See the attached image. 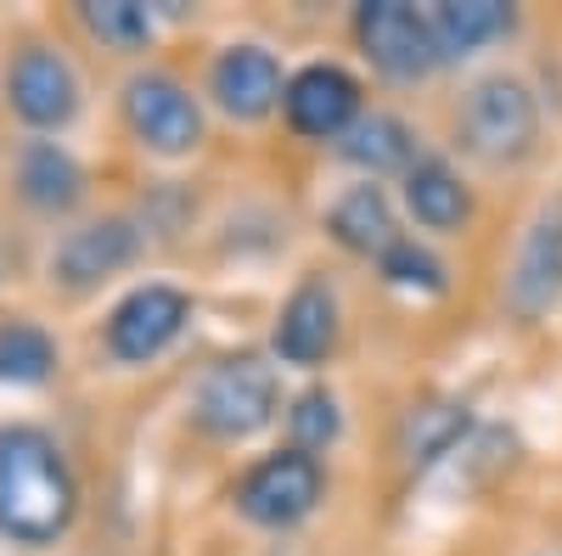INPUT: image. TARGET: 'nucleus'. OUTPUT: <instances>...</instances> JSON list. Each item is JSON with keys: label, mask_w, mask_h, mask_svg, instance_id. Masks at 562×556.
Here are the masks:
<instances>
[{"label": "nucleus", "mask_w": 562, "mask_h": 556, "mask_svg": "<svg viewBox=\"0 0 562 556\" xmlns=\"http://www.w3.org/2000/svg\"><path fill=\"white\" fill-rule=\"evenodd\" d=\"M405 208L416 214L422 230H461L467 214H473V197H467L461 174L445 163V158H422L405 169Z\"/></svg>", "instance_id": "14"}, {"label": "nucleus", "mask_w": 562, "mask_h": 556, "mask_svg": "<svg viewBox=\"0 0 562 556\" xmlns=\"http://www.w3.org/2000/svg\"><path fill=\"white\" fill-rule=\"evenodd\" d=\"M79 518L68 455L40 428H0V540L52 545Z\"/></svg>", "instance_id": "1"}, {"label": "nucleus", "mask_w": 562, "mask_h": 556, "mask_svg": "<svg viewBox=\"0 0 562 556\" xmlns=\"http://www.w3.org/2000/svg\"><path fill=\"white\" fill-rule=\"evenodd\" d=\"M276 410H281V383L259 354L220 360L203 377L198 405H192L198 428L209 439H254L259 428L276 422Z\"/></svg>", "instance_id": "2"}, {"label": "nucleus", "mask_w": 562, "mask_h": 556, "mask_svg": "<svg viewBox=\"0 0 562 556\" xmlns=\"http://www.w3.org/2000/svg\"><path fill=\"white\" fill-rule=\"evenodd\" d=\"M209 84H214V102L231 118H265L281 102V90H288L281 84L276 57L265 52V45H231V52H220Z\"/></svg>", "instance_id": "12"}, {"label": "nucleus", "mask_w": 562, "mask_h": 556, "mask_svg": "<svg viewBox=\"0 0 562 556\" xmlns=\"http://www.w3.org/2000/svg\"><path fill=\"white\" fill-rule=\"evenodd\" d=\"M456 124H461L467 152H479L484 163H518V158H529L535 135H540V107L524 79L495 73L467 90Z\"/></svg>", "instance_id": "3"}, {"label": "nucleus", "mask_w": 562, "mask_h": 556, "mask_svg": "<svg viewBox=\"0 0 562 556\" xmlns=\"http://www.w3.org/2000/svg\"><path fill=\"white\" fill-rule=\"evenodd\" d=\"M186 315H192V298L175 293V287L147 282V287H135V293L108 315V349H113L119 360L140 365V360L164 354V349L186 332Z\"/></svg>", "instance_id": "9"}, {"label": "nucleus", "mask_w": 562, "mask_h": 556, "mask_svg": "<svg viewBox=\"0 0 562 556\" xmlns=\"http://www.w3.org/2000/svg\"><path fill=\"white\" fill-rule=\"evenodd\" d=\"M57 365V343L45 338L34 320H12L0 327V383H18V388H34L52 377Z\"/></svg>", "instance_id": "20"}, {"label": "nucleus", "mask_w": 562, "mask_h": 556, "mask_svg": "<svg viewBox=\"0 0 562 556\" xmlns=\"http://www.w3.org/2000/svg\"><path fill=\"white\" fill-rule=\"evenodd\" d=\"M557 298H562V197H551L535 214L529 237L518 248V264H512V275H506L512 315L540 320L546 309H557Z\"/></svg>", "instance_id": "10"}, {"label": "nucleus", "mask_w": 562, "mask_h": 556, "mask_svg": "<svg viewBox=\"0 0 562 556\" xmlns=\"http://www.w3.org/2000/svg\"><path fill=\"white\" fill-rule=\"evenodd\" d=\"M355 34H360V52L371 57V68L400 79V84L439 68L434 29L416 7H405V0H366L355 12Z\"/></svg>", "instance_id": "5"}, {"label": "nucleus", "mask_w": 562, "mask_h": 556, "mask_svg": "<svg viewBox=\"0 0 562 556\" xmlns=\"http://www.w3.org/2000/svg\"><path fill=\"white\" fill-rule=\"evenodd\" d=\"M124 124L140 147L153 152H192L203 141V113L192 102V90L169 73H135L124 84Z\"/></svg>", "instance_id": "6"}, {"label": "nucleus", "mask_w": 562, "mask_h": 556, "mask_svg": "<svg viewBox=\"0 0 562 556\" xmlns=\"http://www.w3.org/2000/svg\"><path fill=\"white\" fill-rule=\"evenodd\" d=\"M79 18L102 45H113V52H135V45H147V34H153V12L135 7V0H90V7H79Z\"/></svg>", "instance_id": "21"}, {"label": "nucleus", "mask_w": 562, "mask_h": 556, "mask_svg": "<svg viewBox=\"0 0 562 556\" xmlns=\"http://www.w3.org/2000/svg\"><path fill=\"white\" fill-rule=\"evenodd\" d=\"M326 230L349 248V253H389L394 242H400V225H394V208H389V197H383V185H355V192H344L338 203H333V214H326Z\"/></svg>", "instance_id": "16"}, {"label": "nucleus", "mask_w": 562, "mask_h": 556, "mask_svg": "<svg viewBox=\"0 0 562 556\" xmlns=\"http://www.w3.org/2000/svg\"><path fill=\"white\" fill-rule=\"evenodd\" d=\"M7 102L34 129H63L79 113V79L57 52L23 45V52L12 57V68H7Z\"/></svg>", "instance_id": "8"}, {"label": "nucleus", "mask_w": 562, "mask_h": 556, "mask_svg": "<svg viewBox=\"0 0 562 556\" xmlns=\"http://www.w3.org/2000/svg\"><path fill=\"white\" fill-rule=\"evenodd\" d=\"M467 428H473V410H467L461 399H428V405H416L405 416V433H400L405 461H411V467H428V461L450 455L467 439Z\"/></svg>", "instance_id": "19"}, {"label": "nucleus", "mask_w": 562, "mask_h": 556, "mask_svg": "<svg viewBox=\"0 0 562 556\" xmlns=\"http://www.w3.org/2000/svg\"><path fill=\"white\" fill-rule=\"evenodd\" d=\"M338 152H344L355 169H366V174H394V169H411L416 141H411V129H405L394 113H371V118H355V124L344 129Z\"/></svg>", "instance_id": "18"}, {"label": "nucleus", "mask_w": 562, "mask_h": 556, "mask_svg": "<svg viewBox=\"0 0 562 556\" xmlns=\"http://www.w3.org/2000/svg\"><path fill=\"white\" fill-rule=\"evenodd\" d=\"M378 264H383V275H389L394 287H422V293H439V287H445V264H439L428 248H416L411 237H400Z\"/></svg>", "instance_id": "23"}, {"label": "nucleus", "mask_w": 562, "mask_h": 556, "mask_svg": "<svg viewBox=\"0 0 562 556\" xmlns=\"http://www.w3.org/2000/svg\"><path fill=\"white\" fill-rule=\"evenodd\" d=\"M512 23H518V12H512L506 0H445V7L428 12L439 63H445V57H473L479 45L512 34Z\"/></svg>", "instance_id": "15"}, {"label": "nucleus", "mask_w": 562, "mask_h": 556, "mask_svg": "<svg viewBox=\"0 0 562 556\" xmlns=\"http://www.w3.org/2000/svg\"><path fill=\"white\" fill-rule=\"evenodd\" d=\"M338 343V298L326 282H304L276 320V354L288 365H321Z\"/></svg>", "instance_id": "13"}, {"label": "nucleus", "mask_w": 562, "mask_h": 556, "mask_svg": "<svg viewBox=\"0 0 562 556\" xmlns=\"http://www.w3.org/2000/svg\"><path fill=\"white\" fill-rule=\"evenodd\" d=\"M281 113L310 141H344V129L360 118V84L338 63H315L288 79L281 90Z\"/></svg>", "instance_id": "7"}, {"label": "nucleus", "mask_w": 562, "mask_h": 556, "mask_svg": "<svg viewBox=\"0 0 562 556\" xmlns=\"http://www.w3.org/2000/svg\"><path fill=\"white\" fill-rule=\"evenodd\" d=\"M288 428H293V450H304V455H315V450H326L338 439V399L326 394V388H310V394H299L293 399V410H288Z\"/></svg>", "instance_id": "22"}, {"label": "nucleus", "mask_w": 562, "mask_h": 556, "mask_svg": "<svg viewBox=\"0 0 562 556\" xmlns=\"http://www.w3.org/2000/svg\"><path fill=\"white\" fill-rule=\"evenodd\" d=\"M135 248H140V237H135L130 219H119V214L90 219V225H79V230H68V237H63V248L52 253V275H57L63 287L85 293V287L108 282V275H119L135 259Z\"/></svg>", "instance_id": "11"}, {"label": "nucleus", "mask_w": 562, "mask_h": 556, "mask_svg": "<svg viewBox=\"0 0 562 556\" xmlns=\"http://www.w3.org/2000/svg\"><path fill=\"white\" fill-rule=\"evenodd\" d=\"M18 192L40 208V214H68L85 197V169L57 147V141H34L18 158Z\"/></svg>", "instance_id": "17"}, {"label": "nucleus", "mask_w": 562, "mask_h": 556, "mask_svg": "<svg viewBox=\"0 0 562 556\" xmlns=\"http://www.w3.org/2000/svg\"><path fill=\"white\" fill-rule=\"evenodd\" d=\"M321 461L304 455V450H276L265 455L259 467L237 484V506H243V518L259 523V529H293L315 512V500H321Z\"/></svg>", "instance_id": "4"}]
</instances>
